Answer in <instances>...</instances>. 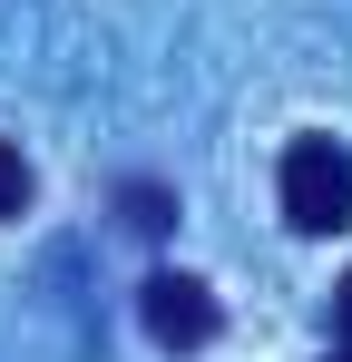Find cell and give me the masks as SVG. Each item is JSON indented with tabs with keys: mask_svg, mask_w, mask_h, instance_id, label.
I'll return each mask as SVG.
<instances>
[{
	"mask_svg": "<svg viewBox=\"0 0 352 362\" xmlns=\"http://www.w3.org/2000/svg\"><path fill=\"white\" fill-rule=\"evenodd\" d=\"M117 226L147 235V245L176 235V186H167V177H127V186H117Z\"/></svg>",
	"mask_w": 352,
	"mask_h": 362,
	"instance_id": "3",
	"label": "cell"
},
{
	"mask_svg": "<svg viewBox=\"0 0 352 362\" xmlns=\"http://www.w3.org/2000/svg\"><path fill=\"white\" fill-rule=\"evenodd\" d=\"M30 196H40V177H30L20 137H0V226H10V216H30Z\"/></svg>",
	"mask_w": 352,
	"mask_h": 362,
	"instance_id": "4",
	"label": "cell"
},
{
	"mask_svg": "<svg viewBox=\"0 0 352 362\" xmlns=\"http://www.w3.org/2000/svg\"><path fill=\"white\" fill-rule=\"evenodd\" d=\"M333 333H343V343H352V274H343V284H333Z\"/></svg>",
	"mask_w": 352,
	"mask_h": 362,
	"instance_id": "5",
	"label": "cell"
},
{
	"mask_svg": "<svg viewBox=\"0 0 352 362\" xmlns=\"http://www.w3.org/2000/svg\"><path fill=\"white\" fill-rule=\"evenodd\" d=\"M137 323H147V343H157V353H206V343L225 333L216 284H206V274H176V264H157V274L137 284Z\"/></svg>",
	"mask_w": 352,
	"mask_h": 362,
	"instance_id": "2",
	"label": "cell"
},
{
	"mask_svg": "<svg viewBox=\"0 0 352 362\" xmlns=\"http://www.w3.org/2000/svg\"><path fill=\"white\" fill-rule=\"evenodd\" d=\"M274 196H284L293 235H343L352 226V147L323 137V127H303L284 147V167H274Z\"/></svg>",
	"mask_w": 352,
	"mask_h": 362,
	"instance_id": "1",
	"label": "cell"
},
{
	"mask_svg": "<svg viewBox=\"0 0 352 362\" xmlns=\"http://www.w3.org/2000/svg\"><path fill=\"white\" fill-rule=\"evenodd\" d=\"M323 362H352V343H333V353H323Z\"/></svg>",
	"mask_w": 352,
	"mask_h": 362,
	"instance_id": "6",
	"label": "cell"
}]
</instances>
